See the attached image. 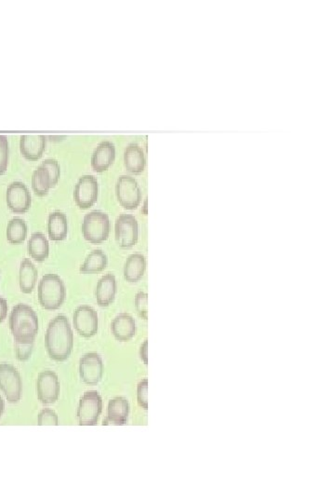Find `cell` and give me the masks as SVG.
I'll return each mask as SVG.
<instances>
[{"label":"cell","instance_id":"26","mask_svg":"<svg viewBox=\"0 0 335 503\" xmlns=\"http://www.w3.org/2000/svg\"><path fill=\"white\" fill-rule=\"evenodd\" d=\"M27 225L22 218H13L8 224L7 240L12 245H20L26 240Z\"/></svg>","mask_w":335,"mask_h":503},{"label":"cell","instance_id":"10","mask_svg":"<svg viewBox=\"0 0 335 503\" xmlns=\"http://www.w3.org/2000/svg\"><path fill=\"white\" fill-rule=\"evenodd\" d=\"M37 393L38 399L44 404H54L58 400L60 382L54 371L45 370L38 374Z\"/></svg>","mask_w":335,"mask_h":503},{"label":"cell","instance_id":"31","mask_svg":"<svg viewBox=\"0 0 335 503\" xmlns=\"http://www.w3.org/2000/svg\"><path fill=\"white\" fill-rule=\"evenodd\" d=\"M137 399L139 406L145 410L148 409V379H145L137 387Z\"/></svg>","mask_w":335,"mask_h":503},{"label":"cell","instance_id":"1","mask_svg":"<svg viewBox=\"0 0 335 503\" xmlns=\"http://www.w3.org/2000/svg\"><path fill=\"white\" fill-rule=\"evenodd\" d=\"M45 340L47 351L52 360L64 362L70 358L74 346V333L67 317L58 315L49 322Z\"/></svg>","mask_w":335,"mask_h":503},{"label":"cell","instance_id":"13","mask_svg":"<svg viewBox=\"0 0 335 503\" xmlns=\"http://www.w3.org/2000/svg\"><path fill=\"white\" fill-rule=\"evenodd\" d=\"M104 373L101 357L96 352L85 354L79 362V374L85 384L95 385L101 381Z\"/></svg>","mask_w":335,"mask_h":503},{"label":"cell","instance_id":"36","mask_svg":"<svg viewBox=\"0 0 335 503\" xmlns=\"http://www.w3.org/2000/svg\"><path fill=\"white\" fill-rule=\"evenodd\" d=\"M49 139H51V141H61V139H64L65 136H49Z\"/></svg>","mask_w":335,"mask_h":503},{"label":"cell","instance_id":"18","mask_svg":"<svg viewBox=\"0 0 335 503\" xmlns=\"http://www.w3.org/2000/svg\"><path fill=\"white\" fill-rule=\"evenodd\" d=\"M112 333L114 337L120 341H128L136 335V321L127 313H120L114 319L111 324Z\"/></svg>","mask_w":335,"mask_h":503},{"label":"cell","instance_id":"12","mask_svg":"<svg viewBox=\"0 0 335 503\" xmlns=\"http://www.w3.org/2000/svg\"><path fill=\"white\" fill-rule=\"evenodd\" d=\"M6 198L8 207L15 214H24L31 206V194L24 183H12L7 188Z\"/></svg>","mask_w":335,"mask_h":503},{"label":"cell","instance_id":"2","mask_svg":"<svg viewBox=\"0 0 335 503\" xmlns=\"http://www.w3.org/2000/svg\"><path fill=\"white\" fill-rule=\"evenodd\" d=\"M10 327L15 343H34L38 332L37 313L28 305H16L10 313Z\"/></svg>","mask_w":335,"mask_h":503},{"label":"cell","instance_id":"27","mask_svg":"<svg viewBox=\"0 0 335 503\" xmlns=\"http://www.w3.org/2000/svg\"><path fill=\"white\" fill-rule=\"evenodd\" d=\"M10 149L6 135H0V176L6 173L9 164Z\"/></svg>","mask_w":335,"mask_h":503},{"label":"cell","instance_id":"29","mask_svg":"<svg viewBox=\"0 0 335 503\" xmlns=\"http://www.w3.org/2000/svg\"><path fill=\"white\" fill-rule=\"evenodd\" d=\"M58 424V415H57L56 413L49 409L41 410L40 414H38V425L57 426Z\"/></svg>","mask_w":335,"mask_h":503},{"label":"cell","instance_id":"15","mask_svg":"<svg viewBox=\"0 0 335 503\" xmlns=\"http://www.w3.org/2000/svg\"><path fill=\"white\" fill-rule=\"evenodd\" d=\"M46 145L45 135H22L20 141L22 155L28 160H40L45 151Z\"/></svg>","mask_w":335,"mask_h":503},{"label":"cell","instance_id":"24","mask_svg":"<svg viewBox=\"0 0 335 503\" xmlns=\"http://www.w3.org/2000/svg\"><path fill=\"white\" fill-rule=\"evenodd\" d=\"M108 258L103 250H93L88 255L84 263L81 265V272L85 274L101 272L107 267Z\"/></svg>","mask_w":335,"mask_h":503},{"label":"cell","instance_id":"21","mask_svg":"<svg viewBox=\"0 0 335 503\" xmlns=\"http://www.w3.org/2000/svg\"><path fill=\"white\" fill-rule=\"evenodd\" d=\"M125 167L133 174H141L145 167L144 151L137 144H130L124 152Z\"/></svg>","mask_w":335,"mask_h":503},{"label":"cell","instance_id":"33","mask_svg":"<svg viewBox=\"0 0 335 503\" xmlns=\"http://www.w3.org/2000/svg\"><path fill=\"white\" fill-rule=\"evenodd\" d=\"M8 302L3 297H0V324L7 318Z\"/></svg>","mask_w":335,"mask_h":503},{"label":"cell","instance_id":"28","mask_svg":"<svg viewBox=\"0 0 335 503\" xmlns=\"http://www.w3.org/2000/svg\"><path fill=\"white\" fill-rule=\"evenodd\" d=\"M41 164L49 171V176H51V188L54 187L58 183L60 176H61V167H60L58 161L52 160V158H47Z\"/></svg>","mask_w":335,"mask_h":503},{"label":"cell","instance_id":"20","mask_svg":"<svg viewBox=\"0 0 335 503\" xmlns=\"http://www.w3.org/2000/svg\"><path fill=\"white\" fill-rule=\"evenodd\" d=\"M38 270L29 258H24L21 262L19 283L20 289L24 294H31L38 280Z\"/></svg>","mask_w":335,"mask_h":503},{"label":"cell","instance_id":"37","mask_svg":"<svg viewBox=\"0 0 335 503\" xmlns=\"http://www.w3.org/2000/svg\"><path fill=\"white\" fill-rule=\"evenodd\" d=\"M144 214H145V215H147V201H145V205H144Z\"/></svg>","mask_w":335,"mask_h":503},{"label":"cell","instance_id":"17","mask_svg":"<svg viewBox=\"0 0 335 503\" xmlns=\"http://www.w3.org/2000/svg\"><path fill=\"white\" fill-rule=\"evenodd\" d=\"M129 413H130V404L127 399L124 397L112 399L107 407V418L104 424L110 422L114 425H124L127 422Z\"/></svg>","mask_w":335,"mask_h":503},{"label":"cell","instance_id":"6","mask_svg":"<svg viewBox=\"0 0 335 503\" xmlns=\"http://www.w3.org/2000/svg\"><path fill=\"white\" fill-rule=\"evenodd\" d=\"M0 389L10 403H17L22 396V379L15 366L0 363Z\"/></svg>","mask_w":335,"mask_h":503},{"label":"cell","instance_id":"23","mask_svg":"<svg viewBox=\"0 0 335 503\" xmlns=\"http://www.w3.org/2000/svg\"><path fill=\"white\" fill-rule=\"evenodd\" d=\"M28 253L38 262H43L48 258L49 254V245L45 235L40 232H35L30 237L28 242Z\"/></svg>","mask_w":335,"mask_h":503},{"label":"cell","instance_id":"8","mask_svg":"<svg viewBox=\"0 0 335 503\" xmlns=\"http://www.w3.org/2000/svg\"><path fill=\"white\" fill-rule=\"evenodd\" d=\"M116 240L120 247L131 248L138 242V222L131 215H122L115 225Z\"/></svg>","mask_w":335,"mask_h":503},{"label":"cell","instance_id":"3","mask_svg":"<svg viewBox=\"0 0 335 503\" xmlns=\"http://www.w3.org/2000/svg\"><path fill=\"white\" fill-rule=\"evenodd\" d=\"M67 297V288L60 276L49 273L38 283V300L48 311L58 310Z\"/></svg>","mask_w":335,"mask_h":503},{"label":"cell","instance_id":"14","mask_svg":"<svg viewBox=\"0 0 335 503\" xmlns=\"http://www.w3.org/2000/svg\"><path fill=\"white\" fill-rule=\"evenodd\" d=\"M116 158V149L111 142L104 141L98 145L93 151L92 157V167L97 173L106 171Z\"/></svg>","mask_w":335,"mask_h":503},{"label":"cell","instance_id":"32","mask_svg":"<svg viewBox=\"0 0 335 503\" xmlns=\"http://www.w3.org/2000/svg\"><path fill=\"white\" fill-rule=\"evenodd\" d=\"M34 343L23 344L15 343L16 356L19 361H27L31 357Z\"/></svg>","mask_w":335,"mask_h":503},{"label":"cell","instance_id":"35","mask_svg":"<svg viewBox=\"0 0 335 503\" xmlns=\"http://www.w3.org/2000/svg\"><path fill=\"white\" fill-rule=\"evenodd\" d=\"M4 401L3 398L1 397V395H0V418H1L2 414H3L4 412Z\"/></svg>","mask_w":335,"mask_h":503},{"label":"cell","instance_id":"5","mask_svg":"<svg viewBox=\"0 0 335 503\" xmlns=\"http://www.w3.org/2000/svg\"><path fill=\"white\" fill-rule=\"evenodd\" d=\"M103 411V400L97 392L85 393L79 401L78 413L79 424L93 426L97 424Z\"/></svg>","mask_w":335,"mask_h":503},{"label":"cell","instance_id":"16","mask_svg":"<svg viewBox=\"0 0 335 503\" xmlns=\"http://www.w3.org/2000/svg\"><path fill=\"white\" fill-rule=\"evenodd\" d=\"M117 292L116 277L107 273L99 280L95 289V297L100 307H108L113 303Z\"/></svg>","mask_w":335,"mask_h":503},{"label":"cell","instance_id":"34","mask_svg":"<svg viewBox=\"0 0 335 503\" xmlns=\"http://www.w3.org/2000/svg\"><path fill=\"white\" fill-rule=\"evenodd\" d=\"M148 343L147 340H145L144 344L141 346V348H140V357H141V359L144 361V363L145 365H147L148 363Z\"/></svg>","mask_w":335,"mask_h":503},{"label":"cell","instance_id":"11","mask_svg":"<svg viewBox=\"0 0 335 503\" xmlns=\"http://www.w3.org/2000/svg\"><path fill=\"white\" fill-rule=\"evenodd\" d=\"M98 182L92 176H83L79 179L75 187L74 198L76 205L81 209H88L97 201Z\"/></svg>","mask_w":335,"mask_h":503},{"label":"cell","instance_id":"9","mask_svg":"<svg viewBox=\"0 0 335 503\" xmlns=\"http://www.w3.org/2000/svg\"><path fill=\"white\" fill-rule=\"evenodd\" d=\"M74 327L81 337L90 338L98 331V314L90 306L82 305L76 308L73 317Z\"/></svg>","mask_w":335,"mask_h":503},{"label":"cell","instance_id":"25","mask_svg":"<svg viewBox=\"0 0 335 503\" xmlns=\"http://www.w3.org/2000/svg\"><path fill=\"white\" fill-rule=\"evenodd\" d=\"M32 188L34 192L40 197L46 196L51 188V176L42 164H40L33 173Z\"/></svg>","mask_w":335,"mask_h":503},{"label":"cell","instance_id":"7","mask_svg":"<svg viewBox=\"0 0 335 503\" xmlns=\"http://www.w3.org/2000/svg\"><path fill=\"white\" fill-rule=\"evenodd\" d=\"M117 199L128 210L136 209L141 202V190L138 183L130 176H120L116 185Z\"/></svg>","mask_w":335,"mask_h":503},{"label":"cell","instance_id":"19","mask_svg":"<svg viewBox=\"0 0 335 503\" xmlns=\"http://www.w3.org/2000/svg\"><path fill=\"white\" fill-rule=\"evenodd\" d=\"M48 232L49 239L54 242L65 240L68 233V222L67 215L64 213L56 211L49 215Z\"/></svg>","mask_w":335,"mask_h":503},{"label":"cell","instance_id":"4","mask_svg":"<svg viewBox=\"0 0 335 503\" xmlns=\"http://www.w3.org/2000/svg\"><path fill=\"white\" fill-rule=\"evenodd\" d=\"M82 232L85 240L88 242L99 245L104 242L109 236L110 220L106 213L97 211L90 212L84 217L82 224Z\"/></svg>","mask_w":335,"mask_h":503},{"label":"cell","instance_id":"30","mask_svg":"<svg viewBox=\"0 0 335 503\" xmlns=\"http://www.w3.org/2000/svg\"><path fill=\"white\" fill-rule=\"evenodd\" d=\"M148 295L147 292H139L136 297V307L139 315L147 320L148 318Z\"/></svg>","mask_w":335,"mask_h":503},{"label":"cell","instance_id":"22","mask_svg":"<svg viewBox=\"0 0 335 503\" xmlns=\"http://www.w3.org/2000/svg\"><path fill=\"white\" fill-rule=\"evenodd\" d=\"M147 269V261L141 254H133L129 256L124 266V278L130 283L141 280Z\"/></svg>","mask_w":335,"mask_h":503}]
</instances>
